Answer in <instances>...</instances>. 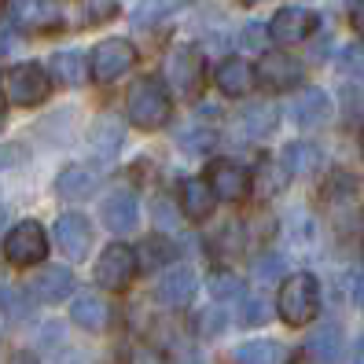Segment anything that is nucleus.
Masks as SVG:
<instances>
[{
  "mask_svg": "<svg viewBox=\"0 0 364 364\" xmlns=\"http://www.w3.org/2000/svg\"><path fill=\"white\" fill-rule=\"evenodd\" d=\"M169 111H173V100H169V89L162 77H140L129 96H125V114L136 129L155 133L169 122Z\"/></svg>",
  "mask_w": 364,
  "mask_h": 364,
  "instance_id": "f257e3e1",
  "label": "nucleus"
},
{
  "mask_svg": "<svg viewBox=\"0 0 364 364\" xmlns=\"http://www.w3.org/2000/svg\"><path fill=\"white\" fill-rule=\"evenodd\" d=\"M181 4H184V0H140V4L133 8V23L136 26H155L159 18L173 15Z\"/></svg>",
  "mask_w": 364,
  "mask_h": 364,
  "instance_id": "c85d7f7f",
  "label": "nucleus"
},
{
  "mask_svg": "<svg viewBox=\"0 0 364 364\" xmlns=\"http://www.w3.org/2000/svg\"><path fill=\"white\" fill-rule=\"evenodd\" d=\"M85 15H81V23L85 26H103V23H111V18L122 11L118 0H85Z\"/></svg>",
  "mask_w": 364,
  "mask_h": 364,
  "instance_id": "2f4dec72",
  "label": "nucleus"
},
{
  "mask_svg": "<svg viewBox=\"0 0 364 364\" xmlns=\"http://www.w3.org/2000/svg\"><path fill=\"white\" fill-rule=\"evenodd\" d=\"M100 218L114 235H129L140 225V203L133 191H111L100 206Z\"/></svg>",
  "mask_w": 364,
  "mask_h": 364,
  "instance_id": "ddd939ff",
  "label": "nucleus"
},
{
  "mask_svg": "<svg viewBox=\"0 0 364 364\" xmlns=\"http://www.w3.org/2000/svg\"><path fill=\"white\" fill-rule=\"evenodd\" d=\"M213 206H218V199H213V191H210L206 181L188 177V181L181 184V210H184L188 221H206V218H213Z\"/></svg>",
  "mask_w": 364,
  "mask_h": 364,
  "instance_id": "aec40b11",
  "label": "nucleus"
},
{
  "mask_svg": "<svg viewBox=\"0 0 364 364\" xmlns=\"http://www.w3.org/2000/svg\"><path fill=\"white\" fill-rule=\"evenodd\" d=\"M320 26V18L316 11H306V8H284V11H276L272 15V23H269V37L276 41V45H302V41H309Z\"/></svg>",
  "mask_w": 364,
  "mask_h": 364,
  "instance_id": "9b49d317",
  "label": "nucleus"
},
{
  "mask_svg": "<svg viewBox=\"0 0 364 364\" xmlns=\"http://www.w3.org/2000/svg\"><path fill=\"white\" fill-rule=\"evenodd\" d=\"M360 196V181L353 173H346V169H335V173L324 181V203L328 206H346Z\"/></svg>",
  "mask_w": 364,
  "mask_h": 364,
  "instance_id": "bb28decb",
  "label": "nucleus"
},
{
  "mask_svg": "<svg viewBox=\"0 0 364 364\" xmlns=\"http://www.w3.org/2000/svg\"><path fill=\"white\" fill-rule=\"evenodd\" d=\"M11 18L18 30H33V33H52L63 26V4L59 0H11L8 4Z\"/></svg>",
  "mask_w": 364,
  "mask_h": 364,
  "instance_id": "9d476101",
  "label": "nucleus"
},
{
  "mask_svg": "<svg viewBox=\"0 0 364 364\" xmlns=\"http://www.w3.org/2000/svg\"><path fill=\"white\" fill-rule=\"evenodd\" d=\"M346 11H350V26L364 37V0H346Z\"/></svg>",
  "mask_w": 364,
  "mask_h": 364,
  "instance_id": "e433bc0d",
  "label": "nucleus"
},
{
  "mask_svg": "<svg viewBox=\"0 0 364 364\" xmlns=\"http://www.w3.org/2000/svg\"><path fill=\"white\" fill-rule=\"evenodd\" d=\"M342 350H346V338H342L338 324H320V328L309 335V353H313L320 364H338V360H342Z\"/></svg>",
  "mask_w": 364,
  "mask_h": 364,
  "instance_id": "393cba45",
  "label": "nucleus"
},
{
  "mask_svg": "<svg viewBox=\"0 0 364 364\" xmlns=\"http://www.w3.org/2000/svg\"><path fill=\"white\" fill-rule=\"evenodd\" d=\"M136 45L129 37H111V41H100V45L92 48V55H89V74H92V81H100V85H111V81H118V77H125L133 67H136Z\"/></svg>",
  "mask_w": 364,
  "mask_h": 364,
  "instance_id": "39448f33",
  "label": "nucleus"
},
{
  "mask_svg": "<svg viewBox=\"0 0 364 364\" xmlns=\"http://www.w3.org/2000/svg\"><path fill=\"white\" fill-rule=\"evenodd\" d=\"M74 272L67 265H52V269H41L33 280H30V294L37 298V302H63V298L74 294Z\"/></svg>",
  "mask_w": 364,
  "mask_h": 364,
  "instance_id": "dca6fc26",
  "label": "nucleus"
},
{
  "mask_svg": "<svg viewBox=\"0 0 364 364\" xmlns=\"http://www.w3.org/2000/svg\"><path fill=\"white\" fill-rule=\"evenodd\" d=\"M177 144H181V151H188V155H203V151H210V147L218 144V129H213V125H188V129L177 133Z\"/></svg>",
  "mask_w": 364,
  "mask_h": 364,
  "instance_id": "cd10ccee",
  "label": "nucleus"
},
{
  "mask_svg": "<svg viewBox=\"0 0 364 364\" xmlns=\"http://www.w3.org/2000/svg\"><path fill=\"white\" fill-rule=\"evenodd\" d=\"M302 77H306L302 63L287 52H265L258 59V67H254V81H262L272 92H287L294 85H302Z\"/></svg>",
  "mask_w": 364,
  "mask_h": 364,
  "instance_id": "1a4fd4ad",
  "label": "nucleus"
},
{
  "mask_svg": "<svg viewBox=\"0 0 364 364\" xmlns=\"http://www.w3.org/2000/svg\"><path fill=\"white\" fill-rule=\"evenodd\" d=\"M140 272V258L129 243H111L96 258V284L107 291H125Z\"/></svg>",
  "mask_w": 364,
  "mask_h": 364,
  "instance_id": "0eeeda50",
  "label": "nucleus"
},
{
  "mask_svg": "<svg viewBox=\"0 0 364 364\" xmlns=\"http://www.w3.org/2000/svg\"><path fill=\"white\" fill-rule=\"evenodd\" d=\"M353 364H364V338L357 342V357H353Z\"/></svg>",
  "mask_w": 364,
  "mask_h": 364,
  "instance_id": "79ce46f5",
  "label": "nucleus"
},
{
  "mask_svg": "<svg viewBox=\"0 0 364 364\" xmlns=\"http://www.w3.org/2000/svg\"><path fill=\"white\" fill-rule=\"evenodd\" d=\"M213 191V199H221V203H243L250 196V188H254V177H250V169L240 166V162H232V159H213L206 166V177H203Z\"/></svg>",
  "mask_w": 364,
  "mask_h": 364,
  "instance_id": "6e6552de",
  "label": "nucleus"
},
{
  "mask_svg": "<svg viewBox=\"0 0 364 364\" xmlns=\"http://www.w3.org/2000/svg\"><path fill=\"white\" fill-rule=\"evenodd\" d=\"M218 328H221V313L210 309V313H206V335H218Z\"/></svg>",
  "mask_w": 364,
  "mask_h": 364,
  "instance_id": "58836bf2",
  "label": "nucleus"
},
{
  "mask_svg": "<svg viewBox=\"0 0 364 364\" xmlns=\"http://www.w3.org/2000/svg\"><path fill=\"white\" fill-rule=\"evenodd\" d=\"M4 225H8V210L0 206V232H4Z\"/></svg>",
  "mask_w": 364,
  "mask_h": 364,
  "instance_id": "37998d69",
  "label": "nucleus"
},
{
  "mask_svg": "<svg viewBox=\"0 0 364 364\" xmlns=\"http://www.w3.org/2000/svg\"><path fill=\"white\" fill-rule=\"evenodd\" d=\"M4 258L15 269H33L48 258V232L41 221L26 218L4 235Z\"/></svg>",
  "mask_w": 364,
  "mask_h": 364,
  "instance_id": "20e7f679",
  "label": "nucleus"
},
{
  "mask_svg": "<svg viewBox=\"0 0 364 364\" xmlns=\"http://www.w3.org/2000/svg\"><path fill=\"white\" fill-rule=\"evenodd\" d=\"M0 129H4V111H0Z\"/></svg>",
  "mask_w": 364,
  "mask_h": 364,
  "instance_id": "de8ad7c7",
  "label": "nucleus"
},
{
  "mask_svg": "<svg viewBox=\"0 0 364 364\" xmlns=\"http://www.w3.org/2000/svg\"><path fill=\"white\" fill-rule=\"evenodd\" d=\"M269 320V302L265 298H247L243 302V324L247 328H262Z\"/></svg>",
  "mask_w": 364,
  "mask_h": 364,
  "instance_id": "c9c22d12",
  "label": "nucleus"
},
{
  "mask_svg": "<svg viewBox=\"0 0 364 364\" xmlns=\"http://www.w3.org/2000/svg\"><path fill=\"white\" fill-rule=\"evenodd\" d=\"M276 309L287 328H306L316 320L320 313V284L313 272H294L284 280L280 298H276Z\"/></svg>",
  "mask_w": 364,
  "mask_h": 364,
  "instance_id": "f03ea898",
  "label": "nucleus"
},
{
  "mask_svg": "<svg viewBox=\"0 0 364 364\" xmlns=\"http://www.w3.org/2000/svg\"><path fill=\"white\" fill-rule=\"evenodd\" d=\"M100 188V173L89 166H67L63 173L55 177V196L67 199V203H85L92 199Z\"/></svg>",
  "mask_w": 364,
  "mask_h": 364,
  "instance_id": "a211bd4d",
  "label": "nucleus"
},
{
  "mask_svg": "<svg viewBox=\"0 0 364 364\" xmlns=\"http://www.w3.org/2000/svg\"><path fill=\"white\" fill-rule=\"evenodd\" d=\"M353 294L364 302V265H360V272H357V280H353Z\"/></svg>",
  "mask_w": 364,
  "mask_h": 364,
  "instance_id": "ea45409f",
  "label": "nucleus"
},
{
  "mask_svg": "<svg viewBox=\"0 0 364 364\" xmlns=\"http://www.w3.org/2000/svg\"><path fill=\"white\" fill-rule=\"evenodd\" d=\"M166 81L181 100H199L203 96V81H206V70H203V52L191 48V45H181L166 55Z\"/></svg>",
  "mask_w": 364,
  "mask_h": 364,
  "instance_id": "423d86ee",
  "label": "nucleus"
},
{
  "mask_svg": "<svg viewBox=\"0 0 364 364\" xmlns=\"http://www.w3.org/2000/svg\"><path fill=\"white\" fill-rule=\"evenodd\" d=\"M89 144H92V151L100 159H114L122 151V144H125V129H122V122L118 118H96L92 122V129H89Z\"/></svg>",
  "mask_w": 364,
  "mask_h": 364,
  "instance_id": "4be33fe9",
  "label": "nucleus"
},
{
  "mask_svg": "<svg viewBox=\"0 0 364 364\" xmlns=\"http://www.w3.org/2000/svg\"><path fill=\"white\" fill-rule=\"evenodd\" d=\"M181 364H203V360H196V357H191V360H181Z\"/></svg>",
  "mask_w": 364,
  "mask_h": 364,
  "instance_id": "49530a36",
  "label": "nucleus"
},
{
  "mask_svg": "<svg viewBox=\"0 0 364 364\" xmlns=\"http://www.w3.org/2000/svg\"><path fill=\"white\" fill-rule=\"evenodd\" d=\"M15 364H41V360H37L33 353H18V357H15Z\"/></svg>",
  "mask_w": 364,
  "mask_h": 364,
  "instance_id": "a19ab883",
  "label": "nucleus"
},
{
  "mask_svg": "<svg viewBox=\"0 0 364 364\" xmlns=\"http://www.w3.org/2000/svg\"><path fill=\"white\" fill-rule=\"evenodd\" d=\"M331 118V96L324 89H306L298 92V100H291V122L302 129H316Z\"/></svg>",
  "mask_w": 364,
  "mask_h": 364,
  "instance_id": "f3484780",
  "label": "nucleus"
},
{
  "mask_svg": "<svg viewBox=\"0 0 364 364\" xmlns=\"http://www.w3.org/2000/svg\"><path fill=\"white\" fill-rule=\"evenodd\" d=\"M243 4H250V8H254V4H265V0H243Z\"/></svg>",
  "mask_w": 364,
  "mask_h": 364,
  "instance_id": "c03bdc74",
  "label": "nucleus"
},
{
  "mask_svg": "<svg viewBox=\"0 0 364 364\" xmlns=\"http://www.w3.org/2000/svg\"><path fill=\"white\" fill-rule=\"evenodd\" d=\"M280 162H284V169H287L291 177H309V173H316V169H320V147L309 144V140H291L284 147Z\"/></svg>",
  "mask_w": 364,
  "mask_h": 364,
  "instance_id": "5701e85b",
  "label": "nucleus"
},
{
  "mask_svg": "<svg viewBox=\"0 0 364 364\" xmlns=\"http://www.w3.org/2000/svg\"><path fill=\"white\" fill-rule=\"evenodd\" d=\"M196 287H199L196 272H191L188 265H177V269H166L162 272V280L155 287V298H159L162 306H169V309H184L191 302V294H196Z\"/></svg>",
  "mask_w": 364,
  "mask_h": 364,
  "instance_id": "4468645a",
  "label": "nucleus"
},
{
  "mask_svg": "<svg viewBox=\"0 0 364 364\" xmlns=\"http://www.w3.org/2000/svg\"><path fill=\"white\" fill-rule=\"evenodd\" d=\"M287 269V262L280 258V254H262L258 262H254V276H258L262 284H272V280H280Z\"/></svg>",
  "mask_w": 364,
  "mask_h": 364,
  "instance_id": "72a5a7b5",
  "label": "nucleus"
},
{
  "mask_svg": "<svg viewBox=\"0 0 364 364\" xmlns=\"http://www.w3.org/2000/svg\"><path fill=\"white\" fill-rule=\"evenodd\" d=\"M235 364H287V346L284 342H272V338H254L235 346Z\"/></svg>",
  "mask_w": 364,
  "mask_h": 364,
  "instance_id": "b1692460",
  "label": "nucleus"
},
{
  "mask_svg": "<svg viewBox=\"0 0 364 364\" xmlns=\"http://www.w3.org/2000/svg\"><path fill=\"white\" fill-rule=\"evenodd\" d=\"M107 316H111V309H107V302L96 294V291H81L74 294V306H70V320L81 328V331H103L107 328Z\"/></svg>",
  "mask_w": 364,
  "mask_h": 364,
  "instance_id": "6ab92c4d",
  "label": "nucleus"
},
{
  "mask_svg": "<svg viewBox=\"0 0 364 364\" xmlns=\"http://www.w3.org/2000/svg\"><path fill=\"white\" fill-rule=\"evenodd\" d=\"M0 92L11 107H41L52 96V74L41 63H15L0 77Z\"/></svg>",
  "mask_w": 364,
  "mask_h": 364,
  "instance_id": "7ed1b4c3",
  "label": "nucleus"
},
{
  "mask_svg": "<svg viewBox=\"0 0 364 364\" xmlns=\"http://www.w3.org/2000/svg\"><path fill=\"white\" fill-rule=\"evenodd\" d=\"M265 33H269V26H254V23H250V26H247V30L240 33V37H243V41H240V45H243V48H258Z\"/></svg>",
  "mask_w": 364,
  "mask_h": 364,
  "instance_id": "4c0bfd02",
  "label": "nucleus"
},
{
  "mask_svg": "<svg viewBox=\"0 0 364 364\" xmlns=\"http://www.w3.org/2000/svg\"><path fill=\"white\" fill-rule=\"evenodd\" d=\"M235 125H240V133L247 140H265L276 133V125H280V107L269 103V100H258V103H247L240 118H235Z\"/></svg>",
  "mask_w": 364,
  "mask_h": 364,
  "instance_id": "2eb2a0df",
  "label": "nucleus"
},
{
  "mask_svg": "<svg viewBox=\"0 0 364 364\" xmlns=\"http://www.w3.org/2000/svg\"><path fill=\"white\" fill-rule=\"evenodd\" d=\"M144 258H140V265H166V262H173L177 258V250H173V243H166V240H147L144 247Z\"/></svg>",
  "mask_w": 364,
  "mask_h": 364,
  "instance_id": "473e14b6",
  "label": "nucleus"
},
{
  "mask_svg": "<svg viewBox=\"0 0 364 364\" xmlns=\"http://www.w3.org/2000/svg\"><path fill=\"white\" fill-rule=\"evenodd\" d=\"M360 159H364V129H360Z\"/></svg>",
  "mask_w": 364,
  "mask_h": 364,
  "instance_id": "a18cd8bd",
  "label": "nucleus"
},
{
  "mask_svg": "<svg viewBox=\"0 0 364 364\" xmlns=\"http://www.w3.org/2000/svg\"><path fill=\"white\" fill-rule=\"evenodd\" d=\"M55 247L67 254L70 262H85L92 250V225L85 213H63L55 221Z\"/></svg>",
  "mask_w": 364,
  "mask_h": 364,
  "instance_id": "f8f14e48",
  "label": "nucleus"
},
{
  "mask_svg": "<svg viewBox=\"0 0 364 364\" xmlns=\"http://www.w3.org/2000/svg\"><path fill=\"white\" fill-rule=\"evenodd\" d=\"M210 294L218 298V302H235V298H243L247 287L240 276H232V272H213L210 276Z\"/></svg>",
  "mask_w": 364,
  "mask_h": 364,
  "instance_id": "7c9ffc66",
  "label": "nucleus"
},
{
  "mask_svg": "<svg viewBox=\"0 0 364 364\" xmlns=\"http://www.w3.org/2000/svg\"><path fill=\"white\" fill-rule=\"evenodd\" d=\"M85 67H89V63L81 59V52H55L52 55V74L59 81H67V85H81Z\"/></svg>",
  "mask_w": 364,
  "mask_h": 364,
  "instance_id": "c756f323",
  "label": "nucleus"
},
{
  "mask_svg": "<svg viewBox=\"0 0 364 364\" xmlns=\"http://www.w3.org/2000/svg\"><path fill=\"white\" fill-rule=\"evenodd\" d=\"M218 89L225 92V96H247L250 89H254V67L250 63H243V59H225L221 67H218Z\"/></svg>",
  "mask_w": 364,
  "mask_h": 364,
  "instance_id": "412c9836",
  "label": "nucleus"
},
{
  "mask_svg": "<svg viewBox=\"0 0 364 364\" xmlns=\"http://www.w3.org/2000/svg\"><path fill=\"white\" fill-rule=\"evenodd\" d=\"M338 70L346 77H364V45H346V48H342Z\"/></svg>",
  "mask_w": 364,
  "mask_h": 364,
  "instance_id": "f704fd0d",
  "label": "nucleus"
},
{
  "mask_svg": "<svg viewBox=\"0 0 364 364\" xmlns=\"http://www.w3.org/2000/svg\"><path fill=\"white\" fill-rule=\"evenodd\" d=\"M250 177H254V188H250V191H258L262 199H272L276 191H280V188L287 184V177H291V173L284 169V162H280V159H265V162H262L258 169H254Z\"/></svg>",
  "mask_w": 364,
  "mask_h": 364,
  "instance_id": "a878e982",
  "label": "nucleus"
}]
</instances>
